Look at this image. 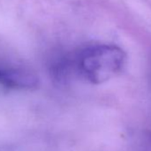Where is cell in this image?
I'll return each instance as SVG.
<instances>
[{
	"mask_svg": "<svg viewBox=\"0 0 151 151\" xmlns=\"http://www.w3.org/2000/svg\"><path fill=\"white\" fill-rule=\"evenodd\" d=\"M77 72L94 85L103 84L123 69L126 54L114 45H94L81 50L75 56Z\"/></svg>",
	"mask_w": 151,
	"mask_h": 151,
	"instance_id": "obj_1",
	"label": "cell"
}]
</instances>
